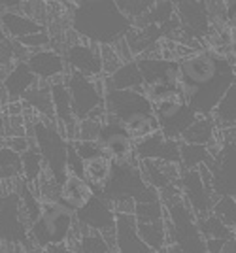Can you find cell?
I'll return each mask as SVG.
<instances>
[{
  "label": "cell",
  "mask_w": 236,
  "mask_h": 253,
  "mask_svg": "<svg viewBox=\"0 0 236 253\" xmlns=\"http://www.w3.org/2000/svg\"><path fill=\"white\" fill-rule=\"evenodd\" d=\"M72 31L85 42L98 45H114L123 40L134 27L116 0H81L72 8Z\"/></svg>",
  "instance_id": "1"
},
{
  "label": "cell",
  "mask_w": 236,
  "mask_h": 253,
  "mask_svg": "<svg viewBox=\"0 0 236 253\" xmlns=\"http://www.w3.org/2000/svg\"><path fill=\"white\" fill-rule=\"evenodd\" d=\"M138 163H114L108 181L95 191L100 193L112 204H116V202H134L136 204V202L144 201H159L161 199L159 191L151 187L144 179Z\"/></svg>",
  "instance_id": "2"
},
{
  "label": "cell",
  "mask_w": 236,
  "mask_h": 253,
  "mask_svg": "<svg viewBox=\"0 0 236 253\" xmlns=\"http://www.w3.org/2000/svg\"><path fill=\"white\" fill-rule=\"evenodd\" d=\"M76 211L61 201L42 202L40 215L31 223L29 234L36 248L45 250L47 246L65 244L70 240L76 229Z\"/></svg>",
  "instance_id": "3"
},
{
  "label": "cell",
  "mask_w": 236,
  "mask_h": 253,
  "mask_svg": "<svg viewBox=\"0 0 236 253\" xmlns=\"http://www.w3.org/2000/svg\"><path fill=\"white\" fill-rule=\"evenodd\" d=\"M33 138L36 148L40 149L42 159L45 163L47 172L53 176L59 183H63L66 178L68 170H66V155H68V140L59 130L55 119L47 117H38L33 123Z\"/></svg>",
  "instance_id": "4"
},
{
  "label": "cell",
  "mask_w": 236,
  "mask_h": 253,
  "mask_svg": "<svg viewBox=\"0 0 236 253\" xmlns=\"http://www.w3.org/2000/svg\"><path fill=\"white\" fill-rule=\"evenodd\" d=\"M180 64H182L183 74V82L180 87H182L183 93H189V91L210 85L225 70L235 66L233 59L223 57V55L215 53L214 49H204V47L182 57Z\"/></svg>",
  "instance_id": "5"
},
{
  "label": "cell",
  "mask_w": 236,
  "mask_h": 253,
  "mask_svg": "<svg viewBox=\"0 0 236 253\" xmlns=\"http://www.w3.org/2000/svg\"><path fill=\"white\" fill-rule=\"evenodd\" d=\"M180 191H182L183 201L191 206L197 217L212 213L215 202L219 199V195L215 193L212 185V174L208 165L183 170L180 178Z\"/></svg>",
  "instance_id": "6"
},
{
  "label": "cell",
  "mask_w": 236,
  "mask_h": 253,
  "mask_svg": "<svg viewBox=\"0 0 236 253\" xmlns=\"http://www.w3.org/2000/svg\"><path fill=\"white\" fill-rule=\"evenodd\" d=\"M65 85L72 96V110L78 121L85 119L95 108L104 104V76L89 78V76L68 70L63 78Z\"/></svg>",
  "instance_id": "7"
},
{
  "label": "cell",
  "mask_w": 236,
  "mask_h": 253,
  "mask_svg": "<svg viewBox=\"0 0 236 253\" xmlns=\"http://www.w3.org/2000/svg\"><path fill=\"white\" fill-rule=\"evenodd\" d=\"M98 146L102 153L114 163H138L136 159V140L130 136L118 117L106 114L98 134Z\"/></svg>",
  "instance_id": "8"
},
{
  "label": "cell",
  "mask_w": 236,
  "mask_h": 253,
  "mask_svg": "<svg viewBox=\"0 0 236 253\" xmlns=\"http://www.w3.org/2000/svg\"><path fill=\"white\" fill-rule=\"evenodd\" d=\"M29 238V223L23 217L19 193L10 191L0 197V242L29 248L33 242Z\"/></svg>",
  "instance_id": "9"
},
{
  "label": "cell",
  "mask_w": 236,
  "mask_h": 253,
  "mask_svg": "<svg viewBox=\"0 0 236 253\" xmlns=\"http://www.w3.org/2000/svg\"><path fill=\"white\" fill-rule=\"evenodd\" d=\"M116 217H118V213L114 210L112 202L106 201L97 191L83 208L76 211L78 223L85 229L102 232L108 242L112 244V248H116Z\"/></svg>",
  "instance_id": "10"
},
{
  "label": "cell",
  "mask_w": 236,
  "mask_h": 253,
  "mask_svg": "<svg viewBox=\"0 0 236 253\" xmlns=\"http://www.w3.org/2000/svg\"><path fill=\"white\" fill-rule=\"evenodd\" d=\"M212 174V185L219 197H235L236 199V142L221 144L214 161L208 165Z\"/></svg>",
  "instance_id": "11"
},
{
  "label": "cell",
  "mask_w": 236,
  "mask_h": 253,
  "mask_svg": "<svg viewBox=\"0 0 236 253\" xmlns=\"http://www.w3.org/2000/svg\"><path fill=\"white\" fill-rule=\"evenodd\" d=\"M65 63L68 70H76L89 78H102L104 68H102V55H100V45L91 43L85 40H76L72 43H66Z\"/></svg>",
  "instance_id": "12"
},
{
  "label": "cell",
  "mask_w": 236,
  "mask_h": 253,
  "mask_svg": "<svg viewBox=\"0 0 236 253\" xmlns=\"http://www.w3.org/2000/svg\"><path fill=\"white\" fill-rule=\"evenodd\" d=\"M136 61L146 85L166 84L176 85V87L182 85V64L178 59H164L161 55H142V57H136Z\"/></svg>",
  "instance_id": "13"
},
{
  "label": "cell",
  "mask_w": 236,
  "mask_h": 253,
  "mask_svg": "<svg viewBox=\"0 0 236 253\" xmlns=\"http://www.w3.org/2000/svg\"><path fill=\"white\" fill-rule=\"evenodd\" d=\"M104 108L106 114L123 119L129 114L142 112V110H153V104L146 96L144 91L136 89H108L104 87Z\"/></svg>",
  "instance_id": "14"
},
{
  "label": "cell",
  "mask_w": 236,
  "mask_h": 253,
  "mask_svg": "<svg viewBox=\"0 0 236 253\" xmlns=\"http://www.w3.org/2000/svg\"><path fill=\"white\" fill-rule=\"evenodd\" d=\"M140 172L144 179L151 187L159 191V195L164 191H170L180 187V178H182V165L180 163H168V161H151L144 159L138 163Z\"/></svg>",
  "instance_id": "15"
},
{
  "label": "cell",
  "mask_w": 236,
  "mask_h": 253,
  "mask_svg": "<svg viewBox=\"0 0 236 253\" xmlns=\"http://www.w3.org/2000/svg\"><path fill=\"white\" fill-rule=\"evenodd\" d=\"M176 13L187 36L204 38L210 31V11L206 0H180L176 4Z\"/></svg>",
  "instance_id": "16"
},
{
  "label": "cell",
  "mask_w": 236,
  "mask_h": 253,
  "mask_svg": "<svg viewBox=\"0 0 236 253\" xmlns=\"http://www.w3.org/2000/svg\"><path fill=\"white\" fill-rule=\"evenodd\" d=\"M136 159H151V161H168V163H180L182 165V155H180V140L166 138L161 130L153 132L151 136L142 138L136 142Z\"/></svg>",
  "instance_id": "17"
},
{
  "label": "cell",
  "mask_w": 236,
  "mask_h": 253,
  "mask_svg": "<svg viewBox=\"0 0 236 253\" xmlns=\"http://www.w3.org/2000/svg\"><path fill=\"white\" fill-rule=\"evenodd\" d=\"M27 64L31 66L36 78L42 80V82H63L66 70V63L63 53L55 51L51 47H45V49H38L33 51L27 59Z\"/></svg>",
  "instance_id": "18"
},
{
  "label": "cell",
  "mask_w": 236,
  "mask_h": 253,
  "mask_svg": "<svg viewBox=\"0 0 236 253\" xmlns=\"http://www.w3.org/2000/svg\"><path fill=\"white\" fill-rule=\"evenodd\" d=\"M116 250L119 253H157L140 238L134 213H118V217H116Z\"/></svg>",
  "instance_id": "19"
},
{
  "label": "cell",
  "mask_w": 236,
  "mask_h": 253,
  "mask_svg": "<svg viewBox=\"0 0 236 253\" xmlns=\"http://www.w3.org/2000/svg\"><path fill=\"white\" fill-rule=\"evenodd\" d=\"M36 82H38V78L31 70V66L27 64V61H19V63H15V66L11 68L8 74L2 78L0 91L6 95L8 102H17V100H23L25 93Z\"/></svg>",
  "instance_id": "20"
},
{
  "label": "cell",
  "mask_w": 236,
  "mask_h": 253,
  "mask_svg": "<svg viewBox=\"0 0 236 253\" xmlns=\"http://www.w3.org/2000/svg\"><path fill=\"white\" fill-rule=\"evenodd\" d=\"M93 195H95V187L85 178H79L76 174H66V178L61 183L59 201L78 211L93 199Z\"/></svg>",
  "instance_id": "21"
},
{
  "label": "cell",
  "mask_w": 236,
  "mask_h": 253,
  "mask_svg": "<svg viewBox=\"0 0 236 253\" xmlns=\"http://www.w3.org/2000/svg\"><path fill=\"white\" fill-rule=\"evenodd\" d=\"M104 87L108 89H136V91H144L146 82L144 76L140 72L138 61L132 59L119 66L116 72L110 76H104Z\"/></svg>",
  "instance_id": "22"
},
{
  "label": "cell",
  "mask_w": 236,
  "mask_h": 253,
  "mask_svg": "<svg viewBox=\"0 0 236 253\" xmlns=\"http://www.w3.org/2000/svg\"><path fill=\"white\" fill-rule=\"evenodd\" d=\"M123 126L129 130V134L136 142L142 140V138L151 136L153 132H159L161 130V123L155 116L153 110H142V112H134V114H129L123 119H119Z\"/></svg>",
  "instance_id": "23"
},
{
  "label": "cell",
  "mask_w": 236,
  "mask_h": 253,
  "mask_svg": "<svg viewBox=\"0 0 236 253\" xmlns=\"http://www.w3.org/2000/svg\"><path fill=\"white\" fill-rule=\"evenodd\" d=\"M23 104L29 106L31 110H34L38 116L47 117V119H55L53 98H51V84L38 80V82L25 93Z\"/></svg>",
  "instance_id": "24"
},
{
  "label": "cell",
  "mask_w": 236,
  "mask_h": 253,
  "mask_svg": "<svg viewBox=\"0 0 236 253\" xmlns=\"http://www.w3.org/2000/svg\"><path fill=\"white\" fill-rule=\"evenodd\" d=\"M0 23L4 27V32L8 38H13V40H19L21 36H27V34H33V32L43 31L45 27L36 23L34 19L27 17L25 13H19L17 10H8L0 13Z\"/></svg>",
  "instance_id": "25"
},
{
  "label": "cell",
  "mask_w": 236,
  "mask_h": 253,
  "mask_svg": "<svg viewBox=\"0 0 236 253\" xmlns=\"http://www.w3.org/2000/svg\"><path fill=\"white\" fill-rule=\"evenodd\" d=\"M219 126L215 123L214 116H198L195 119L191 126L182 134V142L187 144H198V146H210L217 138Z\"/></svg>",
  "instance_id": "26"
},
{
  "label": "cell",
  "mask_w": 236,
  "mask_h": 253,
  "mask_svg": "<svg viewBox=\"0 0 236 253\" xmlns=\"http://www.w3.org/2000/svg\"><path fill=\"white\" fill-rule=\"evenodd\" d=\"M136 229H138L140 238L153 248L155 252H162L168 246V232H166V217L159 219V221H148L138 223L136 221Z\"/></svg>",
  "instance_id": "27"
},
{
  "label": "cell",
  "mask_w": 236,
  "mask_h": 253,
  "mask_svg": "<svg viewBox=\"0 0 236 253\" xmlns=\"http://www.w3.org/2000/svg\"><path fill=\"white\" fill-rule=\"evenodd\" d=\"M178 13H176V4L172 0H161L157 2L150 11H146L142 17H138L134 21V27H146V25H159L164 27L168 25L172 19H176Z\"/></svg>",
  "instance_id": "28"
},
{
  "label": "cell",
  "mask_w": 236,
  "mask_h": 253,
  "mask_svg": "<svg viewBox=\"0 0 236 253\" xmlns=\"http://www.w3.org/2000/svg\"><path fill=\"white\" fill-rule=\"evenodd\" d=\"M112 167H114V161L104 153L89 159V161H85V179L95 189L102 187L112 174Z\"/></svg>",
  "instance_id": "29"
},
{
  "label": "cell",
  "mask_w": 236,
  "mask_h": 253,
  "mask_svg": "<svg viewBox=\"0 0 236 253\" xmlns=\"http://www.w3.org/2000/svg\"><path fill=\"white\" fill-rule=\"evenodd\" d=\"M21 161H23V176H25L23 179L27 183L34 185L43 174V170H45V163H43L42 159V153H40V149L36 148L34 142L21 153Z\"/></svg>",
  "instance_id": "30"
},
{
  "label": "cell",
  "mask_w": 236,
  "mask_h": 253,
  "mask_svg": "<svg viewBox=\"0 0 236 253\" xmlns=\"http://www.w3.org/2000/svg\"><path fill=\"white\" fill-rule=\"evenodd\" d=\"M212 116H214L219 128L236 126V84L229 87V91L221 98V102L215 106Z\"/></svg>",
  "instance_id": "31"
},
{
  "label": "cell",
  "mask_w": 236,
  "mask_h": 253,
  "mask_svg": "<svg viewBox=\"0 0 236 253\" xmlns=\"http://www.w3.org/2000/svg\"><path fill=\"white\" fill-rule=\"evenodd\" d=\"M180 155H182V169H198L200 165H210L214 161V155L206 146L198 144H187L180 140Z\"/></svg>",
  "instance_id": "32"
},
{
  "label": "cell",
  "mask_w": 236,
  "mask_h": 253,
  "mask_svg": "<svg viewBox=\"0 0 236 253\" xmlns=\"http://www.w3.org/2000/svg\"><path fill=\"white\" fill-rule=\"evenodd\" d=\"M198 229L202 232V236L208 238H217V240H229L236 234L231 227H227L225 223L221 221V217H217L214 211L208 215H200L198 217Z\"/></svg>",
  "instance_id": "33"
},
{
  "label": "cell",
  "mask_w": 236,
  "mask_h": 253,
  "mask_svg": "<svg viewBox=\"0 0 236 253\" xmlns=\"http://www.w3.org/2000/svg\"><path fill=\"white\" fill-rule=\"evenodd\" d=\"M23 176L21 153L10 146L0 148V179H19Z\"/></svg>",
  "instance_id": "34"
},
{
  "label": "cell",
  "mask_w": 236,
  "mask_h": 253,
  "mask_svg": "<svg viewBox=\"0 0 236 253\" xmlns=\"http://www.w3.org/2000/svg\"><path fill=\"white\" fill-rule=\"evenodd\" d=\"M78 250L81 253H110L114 248L102 232L81 227V236L78 238Z\"/></svg>",
  "instance_id": "35"
},
{
  "label": "cell",
  "mask_w": 236,
  "mask_h": 253,
  "mask_svg": "<svg viewBox=\"0 0 236 253\" xmlns=\"http://www.w3.org/2000/svg\"><path fill=\"white\" fill-rule=\"evenodd\" d=\"M134 217L138 223H148V221H159L166 217V208L162 201H144L134 204Z\"/></svg>",
  "instance_id": "36"
},
{
  "label": "cell",
  "mask_w": 236,
  "mask_h": 253,
  "mask_svg": "<svg viewBox=\"0 0 236 253\" xmlns=\"http://www.w3.org/2000/svg\"><path fill=\"white\" fill-rule=\"evenodd\" d=\"M214 213L217 217H221V221L225 223L227 227H231L233 231H236V199L235 197H219L214 206Z\"/></svg>",
  "instance_id": "37"
},
{
  "label": "cell",
  "mask_w": 236,
  "mask_h": 253,
  "mask_svg": "<svg viewBox=\"0 0 236 253\" xmlns=\"http://www.w3.org/2000/svg\"><path fill=\"white\" fill-rule=\"evenodd\" d=\"M157 2H161V0H116V4L121 8V11L127 17H130L132 21H136L146 11H150Z\"/></svg>",
  "instance_id": "38"
},
{
  "label": "cell",
  "mask_w": 236,
  "mask_h": 253,
  "mask_svg": "<svg viewBox=\"0 0 236 253\" xmlns=\"http://www.w3.org/2000/svg\"><path fill=\"white\" fill-rule=\"evenodd\" d=\"M17 11H21L27 17H31L45 27V17H47V2L45 0H23Z\"/></svg>",
  "instance_id": "39"
},
{
  "label": "cell",
  "mask_w": 236,
  "mask_h": 253,
  "mask_svg": "<svg viewBox=\"0 0 236 253\" xmlns=\"http://www.w3.org/2000/svg\"><path fill=\"white\" fill-rule=\"evenodd\" d=\"M102 121L104 119H100V117H85V119H81L79 125H78L76 140H98Z\"/></svg>",
  "instance_id": "40"
},
{
  "label": "cell",
  "mask_w": 236,
  "mask_h": 253,
  "mask_svg": "<svg viewBox=\"0 0 236 253\" xmlns=\"http://www.w3.org/2000/svg\"><path fill=\"white\" fill-rule=\"evenodd\" d=\"M17 42H21L25 47H29L31 51H38V49H45L51 45V36L47 34V31H38L33 32V34H27V36H21Z\"/></svg>",
  "instance_id": "41"
},
{
  "label": "cell",
  "mask_w": 236,
  "mask_h": 253,
  "mask_svg": "<svg viewBox=\"0 0 236 253\" xmlns=\"http://www.w3.org/2000/svg\"><path fill=\"white\" fill-rule=\"evenodd\" d=\"M66 170H68V174H76V176H79V178H85V161L79 157V153L76 151L74 142H72V140H68Z\"/></svg>",
  "instance_id": "42"
},
{
  "label": "cell",
  "mask_w": 236,
  "mask_h": 253,
  "mask_svg": "<svg viewBox=\"0 0 236 253\" xmlns=\"http://www.w3.org/2000/svg\"><path fill=\"white\" fill-rule=\"evenodd\" d=\"M100 55H102V68H104V76H110L116 72L119 66L123 64L121 57L118 55L114 45H100Z\"/></svg>",
  "instance_id": "43"
},
{
  "label": "cell",
  "mask_w": 236,
  "mask_h": 253,
  "mask_svg": "<svg viewBox=\"0 0 236 253\" xmlns=\"http://www.w3.org/2000/svg\"><path fill=\"white\" fill-rule=\"evenodd\" d=\"M74 142L76 151L79 153V157L83 161H89V159L97 157V155H102V149L98 146L97 140H72Z\"/></svg>",
  "instance_id": "44"
},
{
  "label": "cell",
  "mask_w": 236,
  "mask_h": 253,
  "mask_svg": "<svg viewBox=\"0 0 236 253\" xmlns=\"http://www.w3.org/2000/svg\"><path fill=\"white\" fill-rule=\"evenodd\" d=\"M31 144H33V140H27V136H11L10 140H8V146H10L11 149H15L17 153H23Z\"/></svg>",
  "instance_id": "45"
},
{
  "label": "cell",
  "mask_w": 236,
  "mask_h": 253,
  "mask_svg": "<svg viewBox=\"0 0 236 253\" xmlns=\"http://www.w3.org/2000/svg\"><path fill=\"white\" fill-rule=\"evenodd\" d=\"M45 253H81L78 248H74V246H70L68 242L65 244H55V246H47L45 250H43Z\"/></svg>",
  "instance_id": "46"
},
{
  "label": "cell",
  "mask_w": 236,
  "mask_h": 253,
  "mask_svg": "<svg viewBox=\"0 0 236 253\" xmlns=\"http://www.w3.org/2000/svg\"><path fill=\"white\" fill-rule=\"evenodd\" d=\"M23 0H0V13L8 10H19Z\"/></svg>",
  "instance_id": "47"
},
{
  "label": "cell",
  "mask_w": 236,
  "mask_h": 253,
  "mask_svg": "<svg viewBox=\"0 0 236 253\" xmlns=\"http://www.w3.org/2000/svg\"><path fill=\"white\" fill-rule=\"evenodd\" d=\"M219 253H236V234L231 240H227V242L223 244V248L219 250Z\"/></svg>",
  "instance_id": "48"
},
{
  "label": "cell",
  "mask_w": 236,
  "mask_h": 253,
  "mask_svg": "<svg viewBox=\"0 0 236 253\" xmlns=\"http://www.w3.org/2000/svg\"><path fill=\"white\" fill-rule=\"evenodd\" d=\"M4 253H31V248H25V246H11L10 250H6Z\"/></svg>",
  "instance_id": "49"
},
{
  "label": "cell",
  "mask_w": 236,
  "mask_h": 253,
  "mask_svg": "<svg viewBox=\"0 0 236 253\" xmlns=\"http://www.w3.org/2000/svg\"><path fill=\"white\" fill-rule=\"evenodd\" d=\"M159 253H187V252H183L180 246H176V244H170V246H166L162 252Z\"/></svg>",
  "instance_id": "50"
},
{
  "label": "cell",
  "mask_w": 236,
  "mask_h": 253,
  "mask_svg": "<svg viewBox=\"0 0 236 253\" xmlns=\"http://www.w3.org/2000/svg\"><path fill=\"white\" fill-rule=\"evenodd\" d=\"M4 130H6V116L0 110V132H4Z\"/></svg>",
  "instance_id": "51"
},
{
  "label": "cell",
  "mask_w": 236,
  "mask_h": 253,
  "mask_svg": "<svg viewBox=\"0 0 236 253\" xmlns=\"http://www.w3.org/2000/svg\"><path fill=\"white\" fill-rule=\"evenodd\" d=\"M8 36H6V32H4V27H2V23H0V43L4 42Z\"/></svg>",
  "instance_id": "52"
},
{
  "label": "cell",
  "mask_w": 236,
  "mask_h": 253,
  "mask_svg": "<svg viewBox=\"0 0 236 253\" xmlns=\"http://www.w3.org/2000/svg\"><path fill=\"white\" fill-rule=\"evenodd\" d=\"M45 2H59V0H45Z\"/></svg>",
  "instance_id": "53"
},
{
  "label": "cell",
  "mask_w": 236,
  "mask_h": 253,
  "mask_svg": "<svg viewBox=\"0 0 236 253\" xmlns=\"http://www.w3.org/2000/svg\"><path fill=\"white\" fill-rule=\"evenodd\" d=\"M0 87H2V74H0Z\"/></svg>",
  "instance_id": "54"
}]
</instances>
